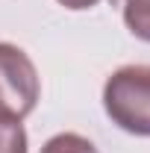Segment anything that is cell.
<instances>
[{"label":"cell","mask_w":150,"mask_h":153,"mask_svg":"<svg viewBox=\"0 0 150 153\" xmlns=\"http://www.w3.org/2000/svg\"><path fill=\"white\" fill-rule=\"evenodd\" d=\"M59 6H65V9H71V12H82V9H91L97 6L100 0H56Z\"/></svg>","instance_id":"8992f818"},{"label":"cell","mask_w":150,"mask_h":153,"mask_svg":"<svg viewBox=\"0 0 150 153\" xmlns=\"http://www.w3.org/2000/svg\"><path fill=\"white\" fill-rule=\"evenodd\" d=\"M41 79L36 62L18 44L0 41V118L24 121L38 106Z\"/></svg>","instance_id":"7a4b0ae2"},{"label":"cell","mask_w":150,"mask_h":153,"mask_svg":"<svg viewBox=\"0 0 150 153\" xmlns=\"http://www.w3.org/2000/svg\"><path fill=\"white\" fill-rule=\"evenodd\" d=\"M41 153H100V150L94 147L91 138L79 133H56L53 138L44 141Z\"/></svg>","instance_id":"277c9868"},{"label":"cell","mask_w":150,"mask_h":153,"mask_svg":"<svg viewBox=\"0 0 150 153\" xmlns=\"http://www.w3.org/2000/svg\"><path fill=\"white\" fill-rule=\"evenodd\" d=\"M103 109L118 130L150 138V65H124L103 82Z\"/></svg>","instance_id":"6da1fadb"},{"label":"cell","mask_w":150,"mask_h":153,"mask_svg":"<svg viewBox=\"0 0 150 153\" xmlns=\"http://www.w3.org/2000/svg\"><path fill=\"white\" fill-rule=\"evenodd\" d=\"M0 153H30L27 130H24L21 121L0 118Z\"/></svg>","instance_id":"5b68a950"},{"label":"cell","mask_w":150,"mask_h":153,"mask_svg":"<svg viewBox=\"0 0 150 153\" xmlns=\"http://www.w3.org/2000/svg\"><path fill=\"white\" fill-rule=\"evenodd\" d=\"M124 24L138 41L150 44V0H124Z\"/></svg>","instance_id":"3957f363"}]
</instances>
